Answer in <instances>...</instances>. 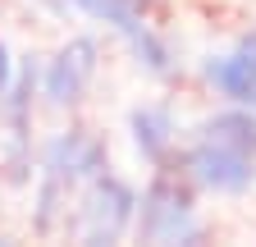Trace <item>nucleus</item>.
<instances>
[{"label":"nucleus","instance_id":"nucleus-1","mask_svg":"<svg viewBox=\"0 0 256 247\" xmlns=\"http://www.w3.org/2000/svg\"><path fill=\"white\" fill-rule=\"evenodd\" d=\"M133 229L146 242H197L202 238V224H197V197H192V183L178 178L174 170H160L146 183V192L138 197Z\"/></svg>","mask_w":256,"mask_h":247},{"label":"nucleus","instance_id":"nucleus-2","mask_svg":"<svg viewBox=\"0 0 256 247\" xmlns=\"http://www.w3.org/2000/svg\"><path fill=\"white\" fill-rule=\"evenodd\" d=\"M133 210H138V192L114 174H96L92 188L78 206V234L82 242H119L133 229Z\"/></svg>","mask_w":256,"mask_h":247},{"label":"nucleus","instance_id":"nucleus-3","mask_svg":"<svg viewBox=\"0 0 256 247\" xmlns=\"http://www.w3.org/2000/svg\"><path fill=\"white\" fill-rule=\"evenodd\" d=\"M183 170H188L192 183H202L210 192H247L256 183V156H242V151L206 142V138H197L188 146Z\"/></svg>","mask_w":256,"mask_h":247},{"label":"nucleus","instance_id":"nucleus-4","mask_svg":"<svg viewBox=\"0 0 256 247\" xmlns=\"http://www.w3.org/2000/svg\"><path fill=\"white\" fill-rule=\"evenodd\" d=\"M106 160H110V146H106L101 133H92V128H69V133L50 138L46 156H42V170L74 188V183H92L96 174H106Z\"/></svg>","mask_w":256,"mask_h":247},{"label":"nucleus","instance_id":"nucleus-5","mask_svg":"<svg viewBox=\"0 0 256 247\" xmlns=\"http://www.w3.org/2000/svg\"><path fill=\"white\" fill-rule=\"evenodd\" d=\"M37 78H42L37 64H23V69H14L10 92L0 96V101H5V128H10V142H5V170H10L14 183L28 178V160H32L28 138H32V96H37Z\"/></svg>","mask_w":256,"mask_h":247},{"label":"nucleus","instance_id":"nucleus-6","mask_svg":"<svg viewBox=\"0 0 256 247\" xmlns=\"http://www.w3.org/2000/svg\"><path fill=\"white\" fill-rule=\"evenodd\" d=\"M96 42L92 37H74V42H64L60 46V55L46 64V74L37 78L42 82V96L50 101V106H78L82 101V92H87V82H92V74H96Z\"/></svg>","mask_w":256,"mask_h":247},{"label":"nucleus","instance_id":"nucleus-7","mask_svg":"<svg viewBox=\"0 0 256 247\" xmlns=\"http://www.w3.org/2000/svg\"><path fill=\"white\" fill-rule=\"evenodd\" d=\"M206 82L234 106H252L256 101V28L242 32L224 55L206 60Z\"/></svg>","mask_w":256,"mask_h":247},{"label":"nucleus","instance_id":"nucleus-8","mask_svg":"<svg viewBox=\"0 0 256 247\" xmlns=\"http://www.w3.org/2000/svg\"><path fill=\"white\" fill-rule=\"evenodd\" d=\"M55 5H78L82 14L110 23L114 32L128 37V42H142V37L151 32V23H146L151 0H55Z\"/></svg>","mask_w":256,"mask_h":247},{"label":"nucleus","instance_id":"nucleus-9","mask_svg":"<svg viewBox=\"0 0 256 247\" xmlns=\"http://www.w3.org/2000/svg\"><path fill=\"white\" fill-rule=\"evenodd\" d=\"M133 142H138V151L151 160V165H165L170 160V151H174V114L165 110V106H142V110H133Z\"/></svg>","mask_w":256,"mask_h":247},{"label":"nucleus","instance_id":"nucleus-10","mask_svg":"<svg viewBox=\"0 0 256 247\" xmlns=\"http://www.w3.org/2000/svg\"><path fill=\"white\" fill-rule=\"evenodd\" d=\"M206 142H220V146H234L242 151V156H256V114L247 106H234V110H220L202 124V133Z\"/></svg>","mask_w":256,"mask_h":247},{"label":"nucleus","instance_id":"nucleus-11","mask_svg":"<svg viewBox=\"0 0 256 247\" xmlns=\"http://www.w3.org/2000/svg\"><path fill=\"white\" fill-rule=\"evenodd\" d=\"M64 202H69V183H60L55 174H42V192H37V210H32V229L37 234H55V220Z\"/></svg>","mask_w":256,"mask_h":247},{"label":"nucleus","instance_id":"nucleus-12","mask_svg":"<svg viewBox=\"0 0 256 247\" xmlns=\"http://www.w3.org/2000/svg\"><path fill=\"white\" fill-rule=\"evenodd\" d=\"M14 55H10V46L5 42H0V96H5V92H10V82H14Z\"/></svg>","mask_w":256,"mask_h":247},{"label":"nucleus","instance_id":"nucleus-13","mask_svg":"<svg viewBox=\"0 0 256 247\" xmlns=\"http://www.w3.org/2000/svg\"><path fill=\"white\" fill-rule=\"evenodd\" d=\"M252 106H256V101H252Z\"/></svg>","mask_w":256,"mask_h":247}]
</instances>
